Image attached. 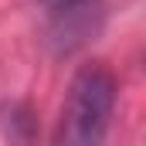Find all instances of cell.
<instances>
[{
    "instance_id": "cell-1",
    "label": "cell",
    "mask_w": 146,
    "mask_h": 146,
    "mask_svg": "<svg viewBox=\"0 0 146 146\" xmlns=\"http://www.w3.org/2000/svg\"><path fill=\"white\" fill-rule=\"evenodd\" d=\"M115 109V78L106 65H85L72 78L58 115L54 146H102Z\"/></svg>"
},
{
    "instance_id": "cell-2",
    "label": "cell",
    "mask_w": 146,
    "mask_h": 146,
    "mask_svg": "<svg viewBox=\"0 0 146 146\" xmlns=\"http://www.w3.org/2000/svg\"><path fill=\"white\" fill-rule=\"evenodd\" d=\"M75 3H78V0H44V7H51V10H68Z\"/></svg>"
}]
</instances>
